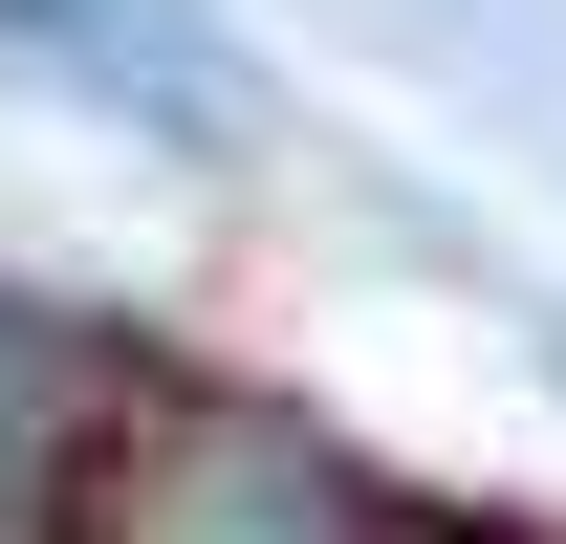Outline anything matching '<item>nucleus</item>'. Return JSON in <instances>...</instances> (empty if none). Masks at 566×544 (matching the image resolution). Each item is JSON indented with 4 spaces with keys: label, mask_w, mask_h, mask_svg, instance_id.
Listing matches in <instances>:
<instances>
[{
    "label": "nucleus",
    "mask_w": 566,
    "mask_h": 544,
    "mask_svg": "<svg viewBox=\"0 0 566 544\" xmlns=\"http://www.w3.org/2000/svg\"><path fill=\"white\" fill-rule=\"evenodd\" d=\"M87 109H153V132H240V66L197 44V0H0Z\"/></svg>",
    "instance_id": "1"
}]
</instances>
